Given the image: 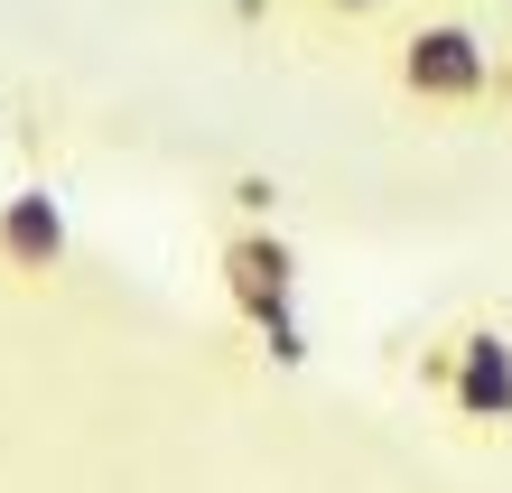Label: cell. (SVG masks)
<instances>
[{"label":"cell","instance_id":"277c9868","mask_svg":"<svg viewBox=\"0 0 512 493\" xmlns=\"http://www.w3.org/2000/svg\"><path fill=\"white\" fill-rule=\"evenodd\" d=\"M75 261V224L47 187H10L0 196V289H47Z\"/></svg>","mask_w":512,"mask_h":493},{"label":"cell","instance_id":"3957f363","mask_svg":"<svg viewBox=\"0 0 512 493\" xmlns=\"http://www.w3.org/2000/svg\"><path fill=\"white\" fill-rule=\"evenodd\" d=\"M224 289L243 307V326L270 335V354H298V252L270 224L224 233Z\"/></svg>","mask_w":512,"mask_h":493},{"label":"cell","instance_id":"7a4b0ae2","mask_svg":"<svg viewBox=\"0 0 512 493\" xmlns=\"http://www.w3.org/2000/svg\"><path fill=\"white\" fill-rule=\"evenodd\" d=\"M419 382L466 428H512V326H466V335H447V345H429Z\"/></svg>","mask_w":512,"mask_h":493},{"label":"cell","instance_id":"5b68a950","mask_svg":"<svg viewBox=\"0 0 512 493\" xmlns=\"http://www.w3.org/2000/svg\"><path fill=\"white\" fill-rule=\"evenodd\" d=\"M326 19H373V10H391V0H317Z\"/></svg>","mask_w":512,"mask_h":493},{"label":"cell","instance_id":"6da1fadb","mask_svg":"<svg viewBox=\"0 0 512 493\" xmlns=\"http://www.w3.org/2000/svg\"><path fill=\"white\" fill-rule=\"evenodd\" d=\"M391 84L419 112H485V103H503V47L475 19H419L391 47Z\"/></svg>","mask_w":512,"mask_h":493}]
</instances>
